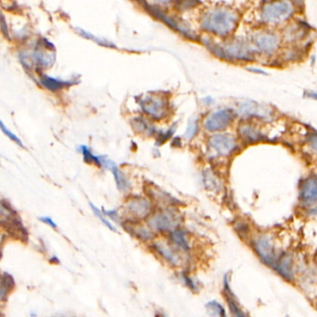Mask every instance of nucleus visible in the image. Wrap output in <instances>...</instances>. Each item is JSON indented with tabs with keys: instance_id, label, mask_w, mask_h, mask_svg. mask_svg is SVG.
<instances>
[{
	"instance_id": "25",
	"label": "nucleus",
	"mask_w": 317,
	"mask_h": 317,
	"mask_svg": "<svg viewBox=\"0 0 317 317\" xmlns=\"http://www.w3.org/2000/svg\"><path fill=\"white\" fill-rule=\"evenodd\" d=\"M15 289V281L8 273H0V302L5 303Z\"/></svg>"
},
{
	"instance_id": "4",
	"label": "nucleus",
	"mask_w": 317,
	"mask_h": 317,
	"mask_svg": "<svg viewBox=\"0 0 317 317\" xmlns=\"http://www.w3.org/2000/svg\"><path fill=\"white\" fill-rule=\"evenodd\" d=\"M181 214L176 207L157 208L146 220V224L158 237H166L170 232L181 227Z\"/></svg>"
},
{
	"instance_id": "45",
	"label": "nucleus",
	"mask_w": 317,
	"mask_h": 317,
	"mask_svg": "<svg viewBox=\"0 0 317 317\" xmlns=\"http://www.w3.org/2000/svg\"><path fill=\"white\" fill-rule=\"evenodd\" d=\"M29 315H30V317H37L38 313L35 312V311H34V310H32V311L29 312Z\"/></svg>"
},
{
	"instance_id": "37",
	"label": "nucleus",
	"mask_w": 317,
	"mask_h": 317,
	"mask_svg": "<svg viewBox=\"0 0 317 317\" xmlns=\"http://www.w3.org/2000/svg\"><path fill=\"white\" fill-rule=\"evenodd\" d=\"M10 216V211L4 203L0 202V222L4 221Z\"/></svg>"
},
{
	"instance_id": "27",
	"label": "nucleus",
	"mask_w": 317,
	"mask_h": 317,
	"mask_svg": "<svg viewBox=\"0 0 317 317\" xmlns=\"http://www.w3.org/2000/svg\"><path fill=\"white\" fill-rule=\"evenodd\" d=\"M78 150L80 151L81 154L83 155L84 161H86V163L94 164V165H96V167H100V168H101V156L95 155V154L90 151V149H89L88 147L85 146V145H82V146L79 147Z\"/></svg>"
},
{
	"instance_id": "5",
	"label": "nucleus",
	"mask_w": 317,
	"mask_h": 317,
	"mask_svg": "<svg viewBox=\"0 0 317 317\" xmlns=\"http://www.w3.org/2000/svg\"><path fill=\"white\" fill-rule=\"evenodd\" d=\"M282 43L280 31L269 27L255 31L250 41L255 54L265 57H272L281 51Z\"/></svg>"
},
{
	"instance_id": "30",
	"label": "nucleus",
	"mask_w": 317,
	"mask_h": 317,
	"mask_svg": "<svg viewBox=\"0 0 317 317\" xmlns=\"http://www.w3.org/2000/svg\"><path fill=\"white\" fill-rule=\"evenodd\" d=\"M200 131V126H199V119L193 118L187 124L186 132L184 134V137L186 140L190 141L195 138V136L198 135V133Z\"/></svg>"
},
{
	"instance_id": "22",
	"label": "nucleus",
	"mask_w": 317,
	"mask_h": 317,
	"mask_svg": "<svg viewBox=\"0 0 317 317\" xmlns=\"http://www.w3.org/2000/svg\"><path fill=\"white\" fill-rule=\"evenodd\" d=\"M274 270L278 273L285 280L292 282L294 280L293 259L288 253H283L277 257V263Z\"/></svg>"
},
{
	"instance_id": "34",
	"label": "nucleus",
	"mask_w": 317,
	"mask_h": 317,
	"mask_svg": "<svg viewBox=\"0 0 317 317\" xmlns=\"http://www.w3.org/2000/svg\"><path fill=\"white\" fill-rule=\"evenodd\" d=\"M175 131H176V127L173 126L171 128H169L165 133L159 134L157 136V143H160L159 145H162L164 142L169 140V138H171L172 136L175 134Z\"/></svg>"
},
{
	"instance_id": "17",
	"label": "nucleus",
	"mask_w": 317,
	"mask_h": 317,
	"mask_svg": "<svg viewBox=\"0 0 317 317\" xmlns=\"http://www.w3.org/2000/svg\"><path fill=\"white\" fill-rule=\"evenodd\" d=\"M299 199L302 206L313 207L317 204V175L311 174L303 178L300 186Z\"/></svg>"
},
{
	"instance_id": "6",
	"label": "nucleus",
	"mask_w": 317,
	"mask_h": 317,
	"mask_svg": "<svg viewBox=\"0 0 317 317\" xmlns=\"http://www.w3.org/2000/svg\"><path fill=\"white\" fill-rule=\"evenodd\" d=\"M141 112L152 121L165 120L170 115L171 105L169 97L162 93H151L137 100Z\"/></svg>"
},
{
	"instance_id": "40",
	"label": "nucleus",
	"mask_w": 317,
	"mask_h": 317,
	"mask_svg": "<svg viewBox=\"0 0 317 317\" xmlns=\"http://www.w3.org/2000/svg\"><path fill=\"white\" fill-rule=\"evenodd\" d=\"M155 317H171L165 311L161 309H157L155 311Z\"/></svg>"
},
{
	"instance_id": "3",
	"label": "nucleus",
	"mask_w": 317,
	"mask_h": 317,
	"mask_svg": "<svg viewBox=\"0 0 317 317\" xmlns=\"http://www.w3.org/2000/svg\"><path fill=\"white\" fill-rule=\"evenodd\" d=\"M151 253L157 257L164 265L174 271L180 269H191L193 259L173 246L164 237H158L148 245Z\"/></svg>"
},
{
	"instance_id": "47",
	"label": "nucleus",
	"mask_w": 317,
	"mask_h": 317,
	"mask_svg": "<svg viewBox=\"0 0 317 317\" xmlns=\"http://www.w3.org/2000/svg\"><path fill=\"white\" fill-rule=\"evenodd\" d=\"M59 317H66V316H59Z\"/></svg>"
},
{
	"instance_id": "19",
	"label": "nucleus",
	"mask_w": 317,
	"mask_h": 317,
	"mask_svg": "<svg viewBox=\"0 0 317 317\" xmlns=\"http://www.w3.org/2000/svg\"><path fill=\"white\" fill-rule=\"evenodd\" d=\"M174 278L193 294H200L203 288L201 280L193 275L191 269H180L174 273Z\"/></svg>"
},
{
	"instance_id": "12",
	"label": "nucleus",
	"mask_w": 317,
	"mask_h": 317,
	"mask_svg": "<svg viewBox=\"0 0 317 317\" xmlns=\"http://www.w3.org/2000/svg\"><path fill=\"white\" fill-rule=\"evenodd\" d=\"M222 297L226 302L227 311L230 317H251L249 313L242 308L237 295L233 290L231 286V274L227 272L224 274L222 278Z\"/></svg>"
},
{
	"instance_id": "1",
	"label": "nucleus",
	"mask_w": 317,
	"mask_h": 317,
	"mask_svg": "<svg viewBox=\"0 0 317 317\" xmlns=\"http://www.w3.org/2000/svg\"><path fill=\"white\" fill-rule=\"evenodd\" d=\"M238 21L239 15L236 10L227 7H216L202 16V27L212 35L227 37L237 29Z\"/></svg>"
},
{
	"instance_id": "41",
	"label": "nucleus",
	"mask_w": 317,
	"mask_h": 317,
	"mask_svg": "<svg viewBox=\"0 0 317 317\" xmlns=\"http://www.w3.org/2000/svg\"><path fill=\"white\" fill-rule=\"evenodd\" d=\"M152 1L159 5H167L171 2L172 0H152Z\"/></svg>"
},
{
	"instance_id": "10",
	"label": "nucleus",
	"mask_w": 317,
	"mask_h": 317,
	"mask_svg": "<svg viewBox=\"0 0 317 317\" xmlns=\"http://www.w3.org/2000/svg\"><path fill=\"white\" fill-rule=\"evenodd\" d=\"M207 145L209 151L219 158L232 156L239 149V144L236 136L226 133H216L210 136L208 138Z\"/></svg>"
},
{
	"instance_id": "33",
	"label": "nucleus",
	"mask_w": 317,
	"mask_h": 317,
	"mask_svg": "<svg viewBox=\"0 0 317 317\" xmlns=\"http://www.w3.org/2000/svg\"><path fill=\"white\" fill-rule=\"evenodd\" d=\"M204 184L208 189H213L217 188L219 186V182L217 180L216 177L213 176L212 174L206 173L205 177H204Z\"/></svg>"
},
{
	"instance_id": "46",
	"label": "nucleus",
	"mask_w": 317,
	"mask_h": 317,
	"mask_svg": "<svg viewBox=\"0 0 317 317\" xmlns=\"http://www.w3.org/2000/svg\"><path fill=\"white\" fill-rule=\"evenodd\" d=\"M2 238L0 237V258H1V254H2Z\"/></svg>"
},
{
	"instance_id": "42",
	"label": "nucleus",
	"mask_w": 317,
	"mask_h": 317,
	"mask_svg": "<svg viewBox=\"0 0 317 317\" xmlns=\"http://www.w3.org/2000/svg\"><path fill=\"white\" fill-rule=\"evenodd\" d=\"M310 214L312 215V216L317 217V204L312 207V208H311V210H310Z\"/></svg>"
},
{
	"instance_id": "20",
	"label": "nucleus",
	"mask_w": 317,
	"mask_h": 317,
	"mask_svg": "<svg viewBox=\"0 0 317 317\" xmlns=\"http://www.w3.org/2000/svg\"><path fill=\"white\" fill-rule=\"evenodd\" d=\"M147 194L148 197L153 202L157 208H169V207H176L179 202L171 195H168L166 192L163 191L160 187L150 185L147 186Z\"/></svg>"
},
{
	"instance_id": "15",
	"label": "nucleus",
	"mask_w": 317,
	"mask_h": 317,
	"mask_svg": "<svg viewBox=\"0 0 317 317\" xmlns=\"http://www.w3.org/2000/svg\"><path fill=\"white\" fill-rule=\"evenodd\" d=\"M237 114L247 120L258 119L267 121L272 119L273 111L269 107L259 104L256 101H246L237 107Z\"/></svg>"
},
{
	"instance_id": "35",
	"label": "nucleus",
	"mask_w": 317,
	"mask_h": 317,
	"mask_svg": "<svg viewBox=\"0 0 317 317\" xmlns=\"http://www.w3.org/2000/svg\"><path fill=\"white\" fill-rule=\"evenodd\" d=\"M106 216L109 218V220H112L115 223H120L121 224V217L120 216V213L117 210H104L103 211Z\"/></svg>"
},
{
	"instance_id": "43",
	"label": "nucleus",
	"mask_w": 317,
	"mask_h": 317,
	"mask_svg": "<svg viewBox=\"0 0 317 317\" xmlns=\"http://www.w3.org/2000/svg\"><path fill=\"white\" fill-rule=\"evenodd\" d=\"M0 317H5V312H4V303L0 302Z\"/></svg>"
},
{
	"instance_id": "14",
	"label": "nucleus",
	"mask_w": 317,
	"mask_h": 317,
	"mask_svg": "<svg viewBox=\"0 0 317 317\" xmlns=\"http://www.w3.org/2000/svg\"><path fill=\"white\" fill-rule=\"evenodd\" d=\"M121 226L130 236L134 237L137 241L149 245L154 241L158 236L151 230L146 222L130 221V220H121Z\"/></svg>"
},
{
	"instance_id": "32",
	"label": "nucleus",
	"mask_w": 317,
	"mask_h": 317,
	"mask_svg": "<svg viewBox=\"0 0 317 317\" xmlns=\"http://www.w3.org/2000/svg\"><path fill=\"white\" fill-rule=\"evenodd\" d=\"M0 130L3 132V134H4L6 136H8L10 139H11L14 143H16L18 146L23 147L22 142H21L20 138L16 136L15 134H13L12 132L10 131V129L5 126V124L2 121L1 119H0Z\"/></svg>"
},
{
	"instance_id": "2",
	"label": "nucleus",
	"mask_w": 317,
	"mask_h": 317,
	"mask_svg": "<svg viewBox=\"0 0 317 317\" xmlns=\"http://www.w3.org/2000/svg\"><path fill=\"white\" fill-rule=\"evenodd\" d=\"M296 10L290 0H267L261 6L259 16L265 27L277 29L290 21Z\"/></svg>"
},
{
	"instance_id": "18",
	"label": "nucleus",
	"mask_w": 317,
	"mask_h": 317,
	"mask_svg": "<svg viewBox=\"0 0 317 317\" xmlns=\"http://www.w3.org/2000/svg\"><path fill=\"white\" fill-rule=\"evenodd\" d=\"M168 241L171 243L173 246L179 250L187 256H191L193 254V245H192L191 237L188 232L181 227L176 228L175 230L170 232L166 237Z\"/></svg>"
},
{
	"instance_id": "8",
	"label": "nucleus",
	"mask_w": 317,
	"mask_h": 317,
	"mask_svg": "<svg viewBox=\"0 0 317 317\" xmlns=\"http://www.w3.org/2000/svg\"><path fill=\"white\" fill-rule=\"evenodd\" d=\"M250 244L259 260L266 266L274 269L277 263V254L273 238L269 234L261 233L251 237Z\"/></svg>"
},
{
	"instance_id": "13",
	"label": "nucleus",
	"mask_w": 317,
	"mask_h": 317,
	"mask_svg": "<svg viewBox=\"0 0 317 317\" xmlns=\"http://www.w3.org/2000/svg\"><path fill=\"white\" fill-rule=\"evenodd\" d=\"M282 40L288 45H297L307 39L311 34L310 27L302 20H290L280 31Z\"/></svg>"
},
{
	"instance_id": "28",
	"label": "nucleus",
	"mask_w": 317,
	"mask_h": 317,
	"mask_svg": "<svg viewBox=\"0 0 317 317\" xmlns=\"http://www.w3.org/2000/svg\"><path fill=\"white\" fill-rule=\"evenodd\" d=\"M234 230L236 231L238 237L241 238L242 240H249L251 239V229L250 226L247 224V222L238 220L234 223Z\"/></svg>"
},
{
	"instance_id": "26",
	"label": "nucleus",
	"mask_w": 317,
	"mask_h": 317,
	"mask_svg": "<svg viewBox=\"0 0 317 317\" xmlns=\"http://www.w3.org/2000/svg\"><path fill=\"white\" fill-rule=\"evenodd\" d=\"M204 308L209 317H230L226 305L217 300L208 301Z\"/></svg>"
},
{
	"instance_id": "24",
	"label": "nucleus",
	"mask_w": 317,
	"mask_h": 317,
	"mask_svg": "<svg viewBox=\"0 0 317 317\" xmlns=\"http://www.w3.org/2000/svg\"><path fill=\"white\" fill-rule=\"evenodd\" d=\"M152 121L143 116H136L131 120L132 128L138 135L148 136H154L156 134V128L152 125Z\"/></svg>"
},
{
	"instance_id": "9",
	"label": "nucleus",
	"mask_w": 317,
	"mask_h": 317,
	"mask_svg": "<svg viewBox=\"0 0 317 317\" xmlns=\"http://www.w3.org/2000/svg\"><path fill=\"white\" fill-rule=\"evenodd\" d=\"M217 55L227 61L248 62L253 61L256 54L250 42L242 39H232L217 51Z\"/></svg>"
},
{
	"instance_id": "7",
	"label": "nucleus",
	"mask_w": 317,
	"mask_h": 317,
	"mask_svg": "<svg viewBox=\"0 0 317 317\" xmlns=\"http://www.w3.org/2000/svg\"><path fill=\"white\" fill-rule=\"evenodd\" d=\"M123 210L126 220L143 222L146 221L155 208L149 197L134 195L127 198Z\"/></svg>"
},
{
	"instance_id": "39",
	"label": "nucleus",
	"mask_w": 317,
	"mask_h": 317,
	"mask_svg": "<svg viewBox=\"0 0 317 317\" xmlns=\"http://www.w3.org/2000/svg\"><path fill=\"white\" fill-rule=\"evenodd\" d=\"M305 97L308 99H312L314 101H317V92L316 91H306L304 94Z\"/></svg>"
},
{
	"instance_id": "44",
	"label": "nucleus",
	"mask_w": 317,
	"mask_h": 317,
	"mask_svg": "<svg viewBox=\"0 0 317 317\" xmlns=\"http://www.w3.org/2000/svg\"><path fill=\"white\" fill-rule=\"evenodd\" d=\"M250 70H252L253 72H257V74H261V75H265V72L263 71L262 70H260V69H253V68H251V69H249Z\"/></svg>"
},
{
	"instance_id": "29",
	"label": "nucleus",
	"mask_w": 317,
	"mask_h": 317,
	"mask_svg": "<svg viewBox=\"0 0 317 317\" xmlns=\"http://www.w3.org/2000/svg\"><path fill=\"white\" fill-rule=\"evenodd\" d=\"M89 207H90L91 210L93 211V213L102 222V224H103L106 227H108L111 231L117 232V228H116L115 226H113V224L109 220L108 217L106 216L102 210H101V209H100L99 207H96V205H94L92 202H89Z\"/></svg>"
},
{
	"instance_id": "38",
	"label": "nucleus",
	"mask_w": 317,
	"mask_h": 317,
	"mask_svg": "<svg viewBox=\"0 0 317 317\" xmlns=\"http://www.w3.org/2000/svg\"><path fill=\"white\" fill-rule=\"evenodd\" d=\"M39 220H40L42 223L45 224V225H47V226H50V227H52V228H57V227H58L57 224H56L55 222L53 221V219H52L51 217H39Z\"/></svg>"
},
{
	"instance_id": "11",
	"label": "nucleus",
	"mask_w": 317,
	"mask_h": 317,
	"mask_svg": "<svg viewBox=\"0 0 317 317\" xmlns=\"http://www.w3.org/2000/svg\"><path fill=\"white\" fill-rule=\"evenodd\" d=\"M237 115L235 111L230 108L212 111L204 119L203 127L209 133H223L233 125Z\"/></svg>"
},
{
	"instance_id": "31",
	"label": "nucleus",
	"mask_w": 317,
	"mask_h": 317,
	"mask_svg": "<svg viewBox=\"0 0 317 317\" xmlns=\"http://www.w3.org/2000/svg\"><path fill=\"white\" fill-rule=\"evenodd\" d=\"M0 32H1V34L3 35L6 39H8V40L11 39L10 27L8 26L5 14L2 11H0Z\"/></svg>"
},
{
	"instance_id": "16",
	"label": "nucleus",
	"mask_w": 317,
	"mask_h": 317,
	"mask_svg": "<svg viewBox=\"0 0 317 317\" xmlns=\"http://www.w3.org/2000/svg\"><path fill=\"white\" fill-rule=\"evenodd\" d=\"M237 136L242 143L247 145L256 144L265 138L262 129L250 120L240 121L237 126Z\"/></svg>"
},
{
	"instance_id": "21",
	"label": "nucleus",
	"mask_w": 317,
	"mask_h": 317,
	"mask_svg": "<svg viewBox=\"0 0 317 317\" xmlns=\"http://www.w3.org/2000/svg\"><path fill=\"white\" fill-rule=\"evenodd\" d=\"M104 167H105L104 169H106V170L111 172L112 176L114 177V180H115L116 186H117L119 191L121 192V193H126V192L130 190V188H131L130 180L126 176V174H124L118 168L117 164H116L114 161L108 159L105 162V164H104Z\"/></svg>"
},
{
	"instance_id": "36",
	"label": "nucleus",
	"mask_w": 317,
	"mask_h": 317,
	"mask_svg": "<svg viewBox=\"0 0 317 317\" xmlns=\"http://www.w3.org/2000/svg\"><path fill=\"white\" fill-rule=\"evenodd\" d=\"M307 142L312 152L317 154V132H312L308 136Z\"/></svg>"
},
{
	"instance_id": "23",
	"label": "nucleus",
	"mask_w": 317,
	"mask_h": 317,
	"mask_svg": "<svg viewBox=\"0 0 317 317\" xmlns=\"http://www.w3.org/2000/svg\"><path fill=\"white\" fill-rule=\"evenodd\" d=\"M39 83L41 86L45 88L46 90L54 92V93L76 84V82L74 81L62 80V79L55 78V77L46 76V75H41L39 77Z\"/></svg>"
}]
</instances>
